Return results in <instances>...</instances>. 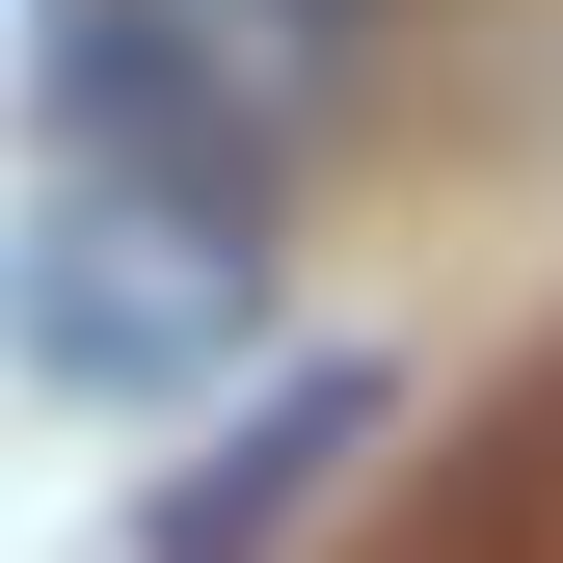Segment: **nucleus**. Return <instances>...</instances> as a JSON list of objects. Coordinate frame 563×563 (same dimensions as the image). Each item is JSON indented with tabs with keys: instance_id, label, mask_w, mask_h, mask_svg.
<instances>
[{
	"instance_id": "obj_2",
	"label": "nucleus",
	"mask_w": 563,
	"mask_h": 563,
	"mask_svg": "<svg viewBox=\"0 0 563 563\" xmlns=\"http://www.w3.org/2000/svg\"><path fill=\"white\" fill-rule=\"evenodd\" d=\"M54 134H108V162H162V188H268V81L188 0H81V27H54Z\"/></svg>"
},
{
	"instance_id": "obj_1",
	"label": "nucleus",
	"mask_w": 563,
	"mask_h": 563,
	"mask_svg": "<svg viewBox=\"0 0 563 563\" xmlns=\"http://www.w3.org/2000/svg\"><path fill=\"white\" fill-rule=\"evenodd\" d=\"M0 322H27V376H81V402H188L268 322V216L242 188H81V216H27Z\"/></svg>"
},
{
	"instance_id": "obj_3",
	"label": "nucleus",
	"mask_w": 563,
	"mask_h": 563,
	"mask_svg": "<svg viewBox=\"0 0 563 563\" xmlns=\"http://www.w3.org/2000/svg\"><path fill=\"white\" fill-rule=\"evenodd\" d=\"M376 430H402V376H376V349H296V376H268V402H242V430H216V456H188V483H162V510H134V563H268V537H296V510H322V483H349V456H376Z\"/></svg>"
}]
</instances>
